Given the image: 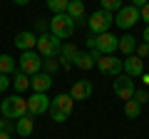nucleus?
Returning a JSON list of instances; mask_svg holds the SVG:
<instances>
[{
    "mask_svg": "<svg viewBox=\"0 0 149 139\" xmlns=\"http://www.w3.org/2000/svg\"><path fill=\"white\" fill-rule=\"evenodd\" d=\"M142 42H147V45H149V25L144 27V32H142Z\"/></svg>",
    "mask_w": 149,
    "mask_h": 139,
    "instance_id": "nucleus-34",
    "label": "nucleus"
},
{
    "mask_svg": "<svg viewBox=\"0 0 149 139\" xmlns=\"http://www.w3.org/2000/svg\"><path fill=\"white\" fill-rule=\"evenodd\" d=\"M97 60H100V52H77V57H74V62H72V67H77V70H82V72H87V70H92L97 65Z\"/></svg>",
    "mask_w": 149,
    "mask_h": 139,
    "instance_id": "nucleus-14",
    "label": "nucleus"
},
{
    "mask_svg": "<svg viewBox=\"0 0 149 139\" xmlns=\"http://www.w3.org/2000/svg\"><path fill=\"white\" fill-rule=\"evenodd\" d=\"M45 112H50V97L42 92H32L27 97V114L37 117V114H45Z\"/></svg>",
    "mask_w": 149,
    "mask_h": 139,
    "instance_id": "nucleus-9",
    "label": "nucleus"
},
{
    "mask_svg": "<svg viewBox=\"0 0 149 139\" xmlns=\"http://www.w3.org/2000/svg\"><path fill=\"white\" fill-rule=\"evenodd\" d=\"M0 139H10V134H5V132H0Z\"/></svg>",
    "mask_w": 149,
    "mask_h": 139,
    "instance_id": "nucleus-38",
    "label": "nucleus"
},
{
    "mask_svg": "<svg viewBox=\"0 0 149 139\" xmlns=\"http://www.w3.org/2000/svg\"><path fill=\"white\" fill-rule=\"evenodd\" d=\"M134 92H137V87H134V80L129 75H117L114 77V95L119 97V99H124V102H129V99H134Z\"/></svg>",
    "mask_w": 149,
    "mask_h": 139,
    "instance_id": "nucleus-7",
    "label": "nucleus"
},
{
    "mask_svg": "<svg viewBox=\"0 0 149 139\" xmlns=\"http://www.w3.org/2000/svg\"><path fill=\"white\" fill-rule=\"evenodd\" d=\"M32 129H35V117H32V114H25V117H20L15 122V132L20 134V137H30Z\"/></svg>",
    "mask_w": 149,
    "mask_h": 139,
    "instance_id": "nucleus-19",
    "label": "nucleus"
},
{
    "mask_svg": "<svg viewBox=\"0 0 149 139\" xmlns=\"http://www.w3.org/2000/svg\"><path fill=\"white\" fill-rule=\"evenodd\" d=\"M35 45H37V35L32 30H22V32H17V35H15V47L22 50V52L35 50Z\"/></svg>",
    "mask_w": 149,
    "mask_h": 139,
    "instance_id": "nucleus-16",
    "label": "nucleus"
},
{
    "mask_svg": "<svg viewBox=\"0 0 149 139\" xmlns=\"http://www.w3.org/2000/svg\"><path fill=\"white\" fill-rule=\"evenodd\" d=\"M117 50L124 55V57H127V55H134V50H137V40H134V35H122Z\"/></svg>",
    "mask_w": 149,
    "mask_h": 139,
    "instance_id": "nucleus-21",
    "label": "nucleus"
},
{
    "mask_svg": "<svg viewBox=\"0 0 149 139\" xmlns=\"http://www.w3.org/2000/svg\"><path fill=\"white\" fill-rule=\"evenodd\" d=\"M117 47H119V38H117V35H112V32H102V35H97L95 50L100 55H114Z\"/></svg>",
    "mask_w": 149,
    "mask_h": 139,
    "instance_id": "nucleus-10",
    "label": "nucleus"
},
{
    "mask_svg": "<svg viewBox=\"0 0 149 139\" xmlns=\"http://www.w3.org/2000/svg\"><path fill=\"white\" fill-rule=\"evenodd\" d=\"M77 45L74 42H62V50H60V55H57V60H60V65H62L65 70H70L72 67V62H74V57H77Z\"/></svg>",
    "mask_w": 149,
    "mask_h": 139,
    "instance_id": "nucleus-17",
    "label": "nucleus"
},
{
    "mask_svg": "<svg viewBox=\"0 0 149 139\" xmlns=\"http://www.w3.org/2000/svg\"><path fill=\"white\" fill-rule=\"evenodd\" d=\"M139 20H142V15H139V8H134L132 3H129V5H124L119 13H114V25L122 27V30H129V27H134Z\"/></svg>",
    "mask_w": 149,
    "mask_h": 139,
    "instance_id": "nucleus-6",
    "label": "nucleus"
},
{
    "mask_svg": "<svg viewBox=\"0 0 149 139\" xmlns=\"http://www.w3.org/2000/svg\"><path fill=\"white\" fill-rule=\"evenodd\" d=\"M37 55L40 57H57L60 50H62V40L55 38L52 32H42V35H37V45H35Z\"/></svg>",
    "mask_w": 149,
    "mask_h": 139,
    "instance_id": "nucleus-3",
    "label": "nucleus"
},
{
    "mask_svg": "<svg viewBox=\"0 0 149 139\" xmlns=\"http://www.w3.org/2000/svg\"><path fill=\"white\" fill-rule=\"evenodd\" d=\"M57 70H60L57 57H45V60H42V72H47V75H55Z\"/></svg>",
    "mask_w": 149,
    "mask_h": 139,
    "instance_id": "nucleus-26",
    "label": "nucleus"
},
{
    "mask_svg": "<svg viewBox=\"0 0 149 139\" xmlns=\"http://www.w3.org/2000/svg\"><path fill=\"white\" fill-rule=\"evenodd\" d=\"M97 70H100L102 75L117 77V75H122V60L114 57V55H100V60H97Z\"/></svg>",
    "mask_w": 149,
    "mask_h": 139,
    "instance_id": "nucleus-8",
    "label": "nucleus"
},
{
    "mask_svg": "<svg viewBox=\"0 0 149 139\" xmlns=\"http://www.w3.org/2000/svg\"><path fill=\"white\" fill-rule=\"evenodd\" d=\"M50 107L57 109V112L70 114V112H72V107H74V99L70 97V92H62V95H55V99H50Z\"/></svg>",
    "mask_w": 149,
    "mask_h": 139,
    "instance_id": "nucleus-18",
    "label": "nucleus"
},
{
    "mask_svg": "<svg viewBox=\"0 0 149 139\" xmlns=\"http://www.w3.org/2000/svg\"><path fill=\"white\" fill-rule=\"evenodd\" d=\"M17 70H22L25 75H37L42 72V57L37 55V50H27V52H20V60H17Z\"/></svg>",
    "mask_w": 149,
    "mask_h": 139,
    "instance_id": "nucleus-5",
    "label": "nucleus"
},
{
    "mask_svg": "<svg viewBox=\"0 0 149 139\" xmlns=\"http://www.w3.org/2000/svg\"><path fill=\"white\" fill-rule=\"evenodd\" d=\"M100 5H102V10H107V13L114 15V13H119L124 8V3L122 0H100Z\"/></svg>",
    "mask_w": 149,
    "mask_h": 139,
    "instance_id": "nucleus-24",
    "label": "nucleus"
},
{
    "mask_svg": "<svg viewBox=\"0 0 149 139\" xmlns=\"http://www.w3.org/2000/svg\"><path fill=\"white\" fill-rule=\"evenodd\" d=\"M0 112H3V117H5V119L17 122L20 117H25V114H27V99L22 95H10V97H5V99L0 102Z\"/></svg>",
    "mask_w": 149,
    "mask_h": 139,
    "instance_id": "nucleus-1",
    "label": "nucleus"
},
{
    "mask_svg": "<svg viewBox=\"0 0 149 139\" xmlns=\"http://www.w3.org/2000/svg\"><path fill=\"white\" fill-rule=\"evenodd\" d=\"M142 82H144V85L149 87V72H144V75H142Z\"/></svg>",
    "mask_w": 149,
    "mask_h": 139,
    "instance_id": "nucleus-36",
    "label": "nucleus"
},
{
    "mask_svg": "<svg viewBox=\"0 0 149 139\" xmlns=\"http://www.w3.org/2000/svg\"><path fill=\"white\" fill-rule=\"evenodd\" d=\"M122 72H124V75H129L132 80L142 77L144 75V60L137 57V55H127V57L122 60Z\"/></svg>",
    "mask_w": 149,
    "mask_h": 139,
    "instance_id": "nucleus-11",
    "label": "nucleus"
},
{
    "mask_svg": "<svg viewBox=\"0 0 149 139\" xmlns=\"http://www.w3.org/2000/svg\"><path fill=\"white\" fill-rule=\"evenodd\" d=\"M147 3H149V0H132V5H134V8H144Z\"/></svg>",
    "mask_w": 149,
    "mask_h": 139,
    "instance_id": "nucleus-35",
    "label": "nucleus"
},
{
    "mask_svg": "<svg viewBox=\"0 0 149 139\" xmlns=\"http://www.w3.org/2000/svg\"><path fill=\"white\" fill-rule=\"evenodd\" d=\"M85 45H87V50H90V52H95V45H97V35H92V32H90V35L85 38Z\"/></svg>",
    "mask_w": 149,
    "mask_h": 139,
    "instance_id": "nucleus-31",
    "label": "nucleus"
},
{
    "mask_svg": "<svg viewBox=\"0 0 149 139\" xmlns=\"http://www.w3.org/2000/svg\"><path fill=\"white\" fill-rule=\"evenodd\" d=\"M70 0H47V8L52 10V15H60V13H67Z\"/></svg>",
    "mask_w": 149,
    "mask_h": 139,
    "instance_id": "nucleus-25",
    "label": "nucleus"
},
{
    "mask_svg": "<svg viewBox=\"0 0 149 139\" xmlns=\"http://www.w3.org/2000/svg\"><path fill=\"white\" fill-rule=\"evenodd\" d=\"M74 20L67 15V13H60V15H52V20H50V32H52L55 38L60 40H70L74 35Z\"/></svg>",
    "mask_w": 149,
    "mask_h": 139,
    "instance_id": "nucleus-2",
    "label": "nucleus"
},
{
    "mask_svg": "<svg viewBox=\"0 0 149 139\" xmlns=\"http://www.w3.org/2000/svg\"><path fill=\"white\" fill-rule=\"evenodd\" d=\"M139 15H142V20H144V22L149 25V3H147L144 8H139Z\"/></svg>",
    "mask_w": 149,
    "mask_h": 139,
    "instance_id": "nucleus-33",
    "label": "nucleus"
},
{
    "mask_svg": "<svg viewBox=\"0 0 149 139\" xmlns=\"http://www.w3.org/2000/svg\"><path fill=\"white\" fill-rule=\"evenodd\" d=\"M134 55H137V57H149V45L147 42H137V50H134Z\"/></svg>",
    "mask_w": 149,
    "mask_h": 139,
    "instance_id": "nucleus-28",
    "label": "nucleus"
},
{
    "mask_svg": "<svg viewBox=\"0 0 149 139\" xmlns=\"http://www.w3.org/2000/svg\"><path fill=\"white\" fill-rule=\"evenodd\" d=\"M134 102H139L142 107H144V104H149V92L147 90H137V92H134Z\"/></svg>",
    "mask_w": 149,
    "mask_h": 139,
    "instance_id": "nucleus-27",
    "label": "nucleus"
},
{
    "mask_svg": "<svg viewBox=\"0 0 149 139\" xmlns=\"http://www.w3.org/2000/svg\"><path fill=\"white\" fill-rule=\"evenodd\" d=\"M50 87H52V75H47V72H37V75L30 77V90L32 92H42V95H47Z\"/></svg>",
    "mask_w": 149,
    "mask_h": 139,
    "instance_id": "nucleus-15",
    "label": "nucleus"
},
{
    "mask_svg": "<svg viewBox=\"0 0 149 139\" xmlns=\"http://www.w3.org/2000/svg\"><path fill=\"white\" fill-rule=\"evenodd\" d=\"M124 114H127L129 119H137L139 114H142V104H139V102H134V99L124 102Z\"/></svg>",
    "mask_w": 149,
    "mask_h": 139,
    "instance_id": "nucleus-23",
    "label": "nucleus"
},
{
    "mask_svg": "<svg viewBox=\"0 0 149 139\" xmlns=\"http://www.w3.org/2000/svg\"><path fill=\"white\" fill-rule=\"evenodd\" d=\"M50 117H52L57 124H62V122H67V117H70V114H65V112H57V109H52V107H50Z\"/></svg>",
    "mask_w": 149,
    "mask_h": 139,
    "instance_id": "nucleus-30",
    "label": "nucleus"
},
{
    "mask_svg": "<svg viewBox=\"0 0 149 139\" xmlns=\"http://www.w3.org/2000/svg\"><path fill=\"white\" fill-rule=\"evenodd\" d=\"M0 72L3 75H13L15 72V57L13 55H0Z\"/></svg>",
    "mask_w": 149,
    "mask_h": 139,
    "instance_id": "nucleus-22",
    "label": "nucleus"
},
{
    "mask_svg": "<svg viewBox=\"0 0 149 139\" xmlns=\"http://www.w3.org/2000/svg\"><path fill=\"white\" fill-rule=\"evenodd\" d=\"M92 92H95V85L90 80H77L72 87H70V97L74 102H82V99H90Z\"/></svg>",
    "mask_w": 149,
    "mask_h": 139,
    "instance_id": "nucleus-12",
    "label": "nucleus"
},
{
    "mask_svg": "<svg viewBox=\"0 0 149 139\" xmlns=\"http://www.w3.org/2000/svg\"><path fill=\"white\" fill-rule=\"evenodd\" d=\"M13 75H15V80H10V85H15V92H17V95L25 92V90H30V75H25L22 70H15Z\"/></svg>",
    "mask_w": 149,
    "mask_h": 139,
    "instance_id": "nucleus-20",
    "label": "nucleus"
},
{
    "mask_svg": "<svg viewBox=\"0 0 149 139\" xmlns=\"http://www.w3.org/2000/svg\"><path fill=\"white\" fill-rule=\"evenodd\" d=\"M114 25V15L107 10H95L90 17H87V27H90L92 35H102V32H109V27Z\"/></svg>",
    "mask_w": 149,
    "mask_h": 139,
    "instance_id": "nucleus-4",
    "label": "nucleus"
},
{
    "mask_svg": "<svg viewBox=\"0 0 149 139\" xmlns=\"http://www.w3.org/2000/svg\"><path fill=\"white\" fill-rule=\"evenodd\" d=\"M8 87H10V77H8V75H3V72H0V92H5Z\"/></svg>",
    "mask_w": 149,
    "mask_h": 139,
    "instance_id": "nucleus-32",
    "label": "nucleus"
},
{
    "mask_svg": "<svg viewBox=\"0 0 149 139\" xmlns=\"http://www.w3.org/2000/svg\"><path fill=\"white\" fill-rule=\"evenodd\" d=\"M67 15L74 20V25H85L87 22V10H85V0H70Z\"/></svg>",
    "mask_w": 149,
    "mask_h": 139,
    "instance_id": "nucleus-13",
    "label": "nucleus"
},
{
    "mask_svg": "<svg viewBox=\"0 0 149 139\" xmlns=\"http://www.w3.org/2000/svg\"><path fill=\"white\" fill-rule=\"evenodd\" d=\"M13 3H15V5H27L30 0H13Z\"/></svg>",
    "mask_w": 149,
    "mask_h": 139,
    "instance_id": "nucleus-37",
    "label": "nucleus"
},
{
    "mask_svg": "<svg viewBox=\"0 0 149 139\" xmlns=\"http://www.w3.org/2000/svg\"><path fill=\"white\" fill-rule=\"evenodd\" d=\"M0 132L13 134V132H15V122H10V119H0Z\"/></svg>",
    "mask_w": 149,
    "mask_h": 139,
    "instance_id": "nucleus-29",
    "label": "nucleus"
}]
</instances>
